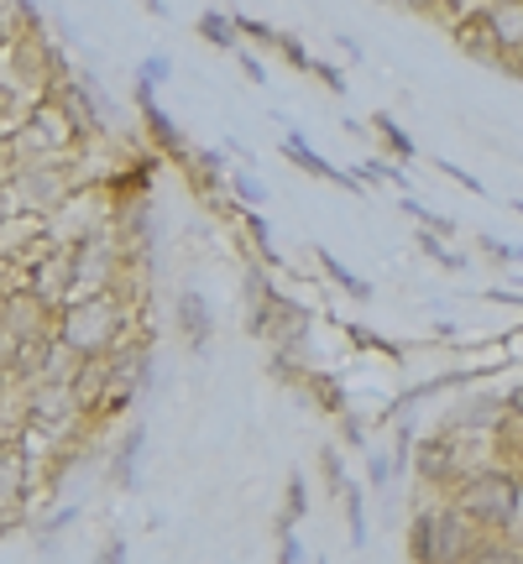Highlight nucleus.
<instances>
[{"label":"nucleus","instance_id":"obj_1","mask_svg":"<svg viewBox=\"0 0 523 564\" xmlns=\"http://www.w3.org/2000/svg\"><path fill=\"white\" fill-rule=\"evenodd\" d=\"M53 334L79 361H105V355H116L131 340H152V319H147V304H131L120 293H90V298H73L58 314Z\"/></svg>","mask_w":523,"mask_h":564},{"label":"nucleus","instance_id":"obj_2","mask_svg":"<svg viewBox=\"0 0 523 564\" xmlns=\"http://www.w3.org/2000/svg\"><path fill=\"white\" fill-rule=\"evenodd\" d=\"M481 539L487 533L455 507L451 496L419 492L414 513H408V533H404L408 564H461Z\"/></svg>","mask_w":523,"mask_h":564},{"label":"nucleus","instance_id":"obj_3","mask_svg":"<svg viewBox=\"0 0 523 564\" xmlns=\"http://www.w3.org/2000/svg\"><path fill=\"white\" fill-rule=\"evenodd\" d=\"M451 502L472 517L481 533H508V539H513L519 513H523V475L508 466L476 470V475H466V481L451 492Z\"/></svg>","mask_w":523,"mask_h":564},{"label":"nucleus","instance_id":"obj_4","mask_svg":"<svg viewBox=\"0 0 523 564\" xmlns=\"http://www.w3.org/2000/svg\"><path fill=\"white\" fill-rule=\"evenodd\" d=\"M152 376H158V355H152V340H131V345H120L116 355H105V392H100L95 413L90 419L105 428V423H116L131 402L152 392Z\"/></svg>","mask_w":523,"mask_h":564},{"label":"nucleus","instance_id":"obj_5","mask_svg":"<svg viewBox=\"0 0 523 564\" xmlns=\"http://www.w3.org/2000/svg\"><path fill=\"white\" fill-rule=\"evenodd\" d=\"M73 188H79V178H73V152L69 157H32V163L16 167V178H11V188H5V199H11V210L43 214V220H48Z\"/></svg>","mask_w":523,"mask_h":564},{"label":"nucleus","instance_id":"obj_6","mask_svg":"<svg viewBox=\"0 0 523 564\" xmlns=\"http://www.w3.org/2000/svg\"><path fill=\"white\" fill-rule=\"evenodd\" d=\"M105 231H116V199L105 193V184L73 188L69 199L48 214V235L58 246H79V240L105 235Z\"/></svg>","mask_w":523,"mask_h":564},{"label":"nucleus","instance_id":"obj_7","mask_svg":"<svg viewBox=\"0 0 523 564\" xmlns=\"http://www.w3.org/2000/svg\"><path fill=\"white\" fill-rule=\"evenodd\" d=\"M502 423H508L502 387H461V398L434 419V428H451V434H498Z\"/></svg>","mask_w":523,"mask_h":564},{"label":"nucleus","instance_id":"obj_8","mask_svg":"<svg viewBox=\"0 0 523 564\" xmlns=\"http://www.w3.org/2000/svg\"><path fill=\"white\" fill-rule=\"evenodd\" d=\"M131 105H137V120H142V131H147V146H152V152H163V163H173V167L189 163L194 141L184 137V131H178V120L158 105V90L137 84V90H131Z\"/></svg>","mask_w":523,"mask_h":564},{"label":"nucleus","instance_id":"obj_9","mask_svg":"<svg viewBox=\"0 0 523 564\" xmlns=\"http://www.w3.org/2000/svg\"><path fill=\"white\" fill-rule=\"evenodd\" d=\"M278 152H283V157L299 167V173L319 178V184H335V188H346V193H367V184L357 178V167H351V173H346V167H335L330 157H325V152H319V146L304 137V131H299V126H288V131H283Z\"/></svg>","mask_w":523,"mask_h":564},{"label":"nucleus","instance_id":"obj_10","mask_svg":"<svg viewBox=\"0 0 523 564\" xmlns=\"http://www.w3.org/2000/svg\"><path fill=\"white\" fill-rule=\"evenodd\" d=\"M26 287H32L53 314H63V308L79 298V261H73V246H58L43 267H32V272H26Z\"/></svg>","mask_w":523,"mask_h":564},{"label":"nucleus","instance_id":"obj_11","mask_svg":"<svg viewBox=\"0 0 523 564\" xmlns=\"http://www.w3.org/2000/svg\"><path fill=\"white\" fill-rule=\"evenodd\" d=\"M142 460H147V428L131 423V428H120V439L111 445V455H105V486L131 496L142 486Z\"/></svg>","mask_w":523,"mask_h":564},{"label":"nucleus","instance_id":"obj_12","mask_svg":"<svg viewBox=\"0 0 523 564\" xmlns=\"http://www.w3.org/2000/svg\"><path fill=\"white\" fill-rule=\"evenodd\" d=\"M214 325H220V319H214V304L199 287H184V293L173 298V329H178V340H184L194 355H210Z\"/></svg>","mask_w":523,"mask_h":564},{"label":"nucleus","instance_id":"obj_13","mask_svg":"<svg viewBox=\"0 0 523 564\" xmlns=\"http://www.w3.org/2000/svg\"><path fill=\"white\" fill-rule=\"evenodd\" d=\"M32 428V381L16 372L0 376V449L22 445Z\"/></svg>","mask_w":523,"mask_h":564},{"label":"nucleus","instance_id":"obj_14","mask_svg":"<svg viewBox=\"0 0 523 564\" xmlns=\"http://www.w3.org/2000/svg\"><path fill=\"white\" fill-rule=\"evenodd\" d=\"M293 392L310 402L319 419H340L346 408H357V402H351V387H346L335 372H325V366H304V376H299Z\"/></svg>","mask_w":523,"mask_h":564},{"label":"nucleus","instance_id":"obj_15","mask_svg":"<svg viewBox=\"0 0 523 564\" xmlns=\"http://www.w3.org/2000/svg\"><path fill=\"white\" fill-rule=\"evenodd\" d=\"M481 22L492 26L502 52H523V0H487V5H481Z\"/></svg>","mask_w":523,"mask_h":564},{"label":"nucleus","instance_id":"obj_16","mask_svg":"<svg viewBox=\"0 0 523 564\" xmlns=\"http://www.w3.org/2000/svg\"><path fill=\"white\" fill-rule=\"evenodd\" d=\"M194 37L205 47H214V52H236L241 43V32H236V16L231 11H220V5H205L199 16H194Z\"/></svg>","mask_w":523,"mask_h":564},{"label":"nucleus","instance_id":"obj_17","mask_svg":"<svg viewBox=\"0 0 523 564\" xmlns=\"http://www.w3.org/2000/svg\"><path fill=\"white\" fill-rule=\"evenodd\" d=\"M340 334H346V345H351L357 355H382V361H393V366H404L408 355H414V345H398V340H387V334L357 325V319H346V325H340Z\"/></svg>","mask_w":523,"mask_h":564},{"label":"nucleus","instance_id":"obj_18","mask_svg":"<svg viewBox=\"0 0 523 564\" xmlns=\"http://www.w3.org/2000/svg\"><path fill=\"white\" fill-rule=\"evenodd\" d=\"M314 261H319V272H325V278H330L335 287L351 298V304H372V298H377V293H372V282L361 278L357 267H346V261L335 257L330 246H314Z\"/></svg>","mask_w":523,"mask_h":564},{"label":"nucleus","instance_id":"obj_19","mask_svg":"<svg viewBox=\"0 0 523 564\" xmlns=\"http://www.w3.org/2000/svg\"><path fill=\"white\" fill-rule=\"evenodd\" d=\"M48 231V220L43 214H22V210H11L5 220H0V261H16L37 240V235Z\"/></svg>","mask_w":523,"mask_h":564},{"label":"nucleus","instance_id":"obj_20","mask_svg":"<svg viewBox=\"0 0 523 564\" xmlns=\"http://www.w3.org/2000/svg\"><path fill=\"white\" fill-rule=\"evenodd\" d=\"M451 37H455V47H461L466 58H476V63H487V69H498V63H502V43L492 37V26L481 22V16L461 22V26L451 32Z\"/></svg>","mask_w":523,"mask_h":564},{"label":"nucleus","instance_id":"obj_21","mask_svg":"<svg viewBox=\"0 0 523 564\" xmlns=\"http://www.w3.org/2000/svg\"><path fill=\"white\" fill-rule=\"evenodd\" d=\"M367 126L377 131L382 152H387L393 163H404V167H414V163H419V146H414V137H408L404 126H398V116H393V110H377V116L367 120Z\"/></svg>","mask_w":523,"mask_h":564},{"label":"nucleus","instance_id":"obj_22","mask_svg":"<svg viewBox=\"0 0 523 564\" xmlns=\"http://www.w3.org/2000/svg\"><path fill=\"white\" fill-rule=\"evenodd\" d=\"M314 470H319V486H325V496L330 502H340V496L351 492V466H346V449L340 445H319V455H314Z\"/></svg>","mask_w":523,"mask_h":564},{"label":"nucleus","instance_id":"obj_23","mask_svg":"<svg viewBox=\"0 0 523 564\" xmlns=\"http://www.w3.org/2000/svg\"><path fill=\"white\" fill-rule=\"evenodd\" d=\"M414 246H419V251H425V257L434 261L440 272H455V278H461V272H472V257H466V251H455L445 235L425 231V225H419V235H414Z\"/></svg>","mask_w":523,"mask_h":564},{"label":"nucleus","instance_id":"obj_24","mask_svg":"<svg viewBox=\"0 0 523 564\" xmlns=\"http://www.w3.org/2000/svg\"><path fill=\"white\" fill-rule=\"evenodd\" d=\"M340 513H346V539H351V549H367V533H372V517H367V481H351V492L340 496Z\"/></svg>","mask_w":523,"mask_h":564},{"label":"nucleus","instance_id":"obj_25","mask_svg":"<svg viewBox=\"0 0 523 564\" xmlns=\"http://www.w3.org/2000/svg\"><path fill=\"white\" fill-rule=\"evenodd\" d=\"M367 413H361V408H346V413H340V419H335V445L346 449V455H367V449H372V428H367Z\"/></svg>","mask_w":523,"mask_h":564},{"label":"nucleus","instance_id":"obj_26","mask_svg":"<svg viewBox=\"0 0 523 564\" xmlns=\"http://www.w3.org/2000/svg\"><path fill=\"white\" fill-rule=\"evenodd\" d=\"M310 513H314L310 475H304V470H288V481H283V507H278V522H304Z\"/></svg>","mask_w":523,"mask_h":564},{"label":"nucleus","instance_id":"obj_27","mask_svg":"<svg viewBox=\"0 0 523 564\" xmlns=\"http://www.w3.org/2000/svg\"><path fill=\"white\" fill-rule=\"evenodd\" d=\"M225 188H231V199H236V204H246V210H262V204L272 199V188L262 184L252 167H225Z\"/></svg>","mask_w":523,"mask_h":564},{"label":"nucleus","instance_id":"obj_28","mask_svg":"<svg viewBox=\"0 0 523 564\" xmlns=\"http://www.w3.org/2000/svg\"><path fill=\"white\" fill-rule=\"evenodd\" d=\"M461 564H523V543L508 539V533H487Z\"/></svg>","mask_w":523,"mask_h":564},{"label":"nucleus","instance_id":"obj_29","mask_svg":"<svg viewBox=\"0 0 523 564\" xmlns=\"http://www.w3.org/2000/svg\"><path fill=\"white\" fill-rule=\"evenodd\" d=\"M472 246H476V257H481V261H492V267H502L508 278H513V272L523 267V246H513V240H502V235H487V231H481V235L472 240Z\"/></svg>","mask_w":523,"mask_h":564},{"label":"nucleus","instance_id":"obj_30","mask_svg":"<svg viewBox=\"0 0 523 564\" xmlns=\"http://www.w3.org/2000/svg\"><path fill=\"white\" fill-rule=\"evenodd\" d=\"M272 52H278V58H283V63L299 73V79H314V63H319V52H310V47H304V37H293V32H283V26H278V37H272Z\"/></svg>","mask_w":523,"mask_h":564},{"label":"nucleus","instance_id":"obj_31","mask_svg":"<svg viewBox=\"0 0 523 564\" xmlns=\"http://www.w3.org/2000/svg\"><path fill=\"white\" fill-rule=\"evenodd\" d=\"M361 460H367V492L387 496L393 486H398V481H404V470L393 466V455H387V449H367Z\"/></svg>","mask_w":523,"mask_h":564},{"label":"nucleus","instance_id":"obj_32","mask_svg":"<svg viewBox=\"0 0 523 564\" xmlns=\"http://www.w3.org/2000/svg\"><path fill=\"white\" fill-rule=\"evenodd\" d=\"M361 184H387L393 193H408V167L393 163V157H367V163L357 167Z\"/></svg>","mask_w":523,"mask_h":564},{"label":"nucleus","instance_id":"obj_33","mask_svg":"<svg viewBox=\"0 0 523 564\" xmlns=\"http://www.w3.org/2000/svg\"><path fill=\"white\" fill-rule=\"evenodd\" d=\"M398 210H404V214H414V220H419L425 231L445 235V240H455V235H461V225H455L451 214H445V210H429V204H419L414 193H398Z\"/></svg>","mask_w":523,"mask_h":564},{"label":"nucleus","instance_id":"obj_34","mask_svg":"<svg viewBox=\"0 0 523 564\" xmlns=\"http://www.w3.org/2000/svg\"><path fill=\"white\" fill-rule=\"evenodd\" d=\"M272 539H278V564H310V549L299 539V522H278L272 517Z\"/></svg>","mask_w":523,"mask_h":564},{"label":"nucleus","instance_id":"obj_35","mask_svg":"<svg viewBox=\"0 0 523 564\" xmlns=\"http://www.w3.org/2000/svg\"><path fill=\"white\" fill-rule=\"evenodd\" d=\"M173 58H167V52H147L142 63H137V84H147V90H163L167 79H173Z\"/></svg>","mask_w":523,"mask_h":564},{"label":"nucleus","instance_id":"obj_36","mask_svg":"<svg viewBox=\"0 0 523 564\" xmlns=\"http://www.w3.org/2000/svg\"><path fill=\"white\" fill-rule=\"evenodd\" d=\"M429 167H434L440 178H451L455 188H466V193H476V199H487V184H481L476 173H466L461 163H451V157H429Z\"/></svg>","mask_w":523,"mask_h":564},{"label":"nucleus","instance_id":"obj_37","mask_svg":"<svg viewBox=\"0 0 523 564\" xmlns=\"http://www.w3.org/2000/svg\"><path fill=\"white\" fill-rule=\"evenodd\" d=\"M231 16H236L241 43H262V47H272V37H278V26H272V22H257V16H246V11H231Z\"/></svg>","mask_w":523,"mask_h":564},{"label":"nucleus","instance_id":"obj_38","mask_svg":"<svg viewBox=\"0 0 523 564\" xmlns=\"http://www.w3.org/2000/svg\"><path fill=\"white\" fill-rule=\"evenodd\" d=\"M231 58H236V63H241V73H246V79H252L257 90H267V69H262V58H257V52H252V47H236Z\"/></svg>","mask_w":523,"mask_h":564},{"label":"nucleus","instance_id":"obj_39","mask_svg":"<svg viewBox=\"0 0 523 564\" xmlns=\"http://www.w3.org/2000/svg\"><path fill=\"white\" fill-rule=\"evenodd\" d=\"M126 560H131L126 539H120V533H111V539H105V543L95 549V560H90V564H126Z\"/></svg>","mask_w":523,"mask_h":564},{"label":"nucleus","instance_id":"obj_40","mask_svg":"<svg viewBox=\"0 0 523 564\" xmlns=\"http://www.w3.org/2000/svg\"><path fill=\"white\" fill-rule=\"evenodd\" d=\"M314 84H325L330 94H346V69H335L330 58H319L314 63Z\"/></svg>","mask_w":523,"mask_h":564},{"label":"nucleus","instance_id":"obj_41","mask_svg":"<svg viewBox=\"0 0 523 564\" xmlns=\"http://www.w3.org/2000/svg\"><path fill=\"white\" fill-rule=\"evenodd\" d=\"M16 167H22V152H16V137H11V141H0V188H11Z\"/></svg>","mask_w":523,"mask_h":564},{"label":"nucleus","instance_id":"obj_42","mask_svg":"<svg viewBox=\"0 0 523 564\" xmlns=\"http://www.w3.org/2000/svg\"><path fill=\"white\" fill-rule=\"evenodd\" d=\"M16 26H22V0H0V37L11 43Z\"/></svg>","mask_w":523,"mask_h":564},{"label":"nucleus","instance_id":"obj_43","mask_svg":"<svg viewBox=\"0 0 523 564\" xmlns=\"http://www.w3.org/2000/svg\"><path fill=\"white\" fill-rule=\"evenodd\" d=\"M502 408H508V423H523V381L502 387Z\"/></svg>","mask_w":523,"mask_h":564},{"label":"nucleus","instance_id":"obj_44","mask_svg":"<svg viewBox=\"0 0 523 564\" xmlns=\"http://www.w3.org/2000/svg\"><path fill=\"white\" fill-rule=\"evenodd\" d=\"M335 47H340V58H346V63H361V58H367V52H361V43L351 37V32H335Z\"/></svg>","mask_w":523,"mask_h":564},{"label":"nucleus","instance_id":"obj_45","mask_svg":"<svg viewBox=\"0 0 523 564\" xmlns=\"http://www.w3.org/2000/svg\"><path fill=\"white\" fill-rule=\"evenodd\" d=\"M220 152H225V157H236L241 167L252 163V152H246V141H236V137H225V146H220Z\"/></svg>","mask_w":523,"mask_h":564},{"label":"nucleus","instance_id":"obj_46","mask_svg":"<svg viewBox=\"0 0 523 564\" xmlns=\"http://www.w3.org/2000/svg\"><path fill=\"white\" fill-rule=\"evenodd\" d=\"M11 351H16V340H11V334L0 329V376L11 372Z\"/></svg>","mask_w":523,"mask_h":564},{"label":"nucleus","instance_id":"obj_47","mask_svg":"<svg viewBox=\"0 0 523 564\" xmlns=\"http://www.w3.org/2000/svg\"><path fill=\"white\" fill-rule=\"evenodd\" d=\"M502 340H508V345H502V351H508V361H523V329H513V334H502Z\"/></svg>","mask_w":523,"mask_h":564},{"label":"nucleus","instance_id":"obj_48","mask_svg":"<svg viewBox=\"0 0 523 564\" xmlns=\"http://www.w3.org/2000/svg\"><path fill=\"white\" fill-rule=\"evenodd\" d=\"M142 11H147V16H158V22H167V16H173L163 0H142Z\"/></svg>","mask_w":523,"mask_h":564},{"label":"nucleus","instance_id":"obj_49","mask_svg":"<svg viewBox=\"0 0 523 564\" xmlns=\"http://www.w3.org/2000/svg\"><path fill=\"white\" fill-rule=\"evenodd\" d=\"M508 210H513V214L523 220V193H519V199H508Z\"/></svg>","mask_w":523,"mask_h":564},{"label":"nucleus","instance_id":"obj_50","mask_svg":"<svg viewBox=\"0 0 523 564\" xmlns=\"http://www.w3.org/2000/svg\"><path fill=\"white\" fill-rule=\"evenodd\" d=\"M5 214H11V199H5V188H0V220H5Z\"/></svg>","mask_w":523,"mask_h":564},{"label":"nucleus","instance_id":"obj_51","mask_svg":"<svg viewBox=\"0 0 523 564\" xmlns=\"http://www.w3.org/2000/svg\"><path fill=\"white\" fill-rule=\"evenodd\" d=\"M310 564H330V560H325V554H314V560Z\"/></svg>","mask_w":523,"mask_h":564},{"label":"nucleus","instance_id":"obj_52","mask_svg":"<svg viewBox=\"0 0 523 564\" xmlns=\"http://www.w3.org/2000/svg\"><path fill=\"white\" fill-rule=\"evenodd\" d=\"M0 47H5V37H0Z\"/></svg>","mask_w":523,"mask_h":564}]
</instances>
